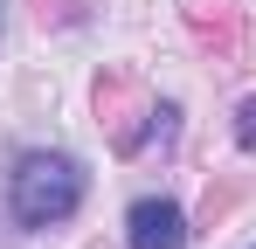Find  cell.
Returning <instances> with one entry per match:
<instances>
[{
  "label": "cell",
  "instance_id": "6da1fadb",
  "mask_svg": "<svg viewBox=\"0 0 256 249\" xmlns=\"http://www.w3.org/2000/svg\"><path fill=\"white\" fill-rule=\"evenodd\" d=\"M7 194H14V222L21 228H56V222H70L84 208V166L70 152H21Z\"/></svg>",
  "mask_w": 256,
  "mask_h": 249
},
{
  "label": "cell",
  "instance_id": "7a4b0ae2",
  "mask_svg": "<svg viewBox=\"0 0 256 249\" xmlns=\"http://www.w3.org/2000/svg\"><path fill=\"white\" fill-rule=\"evenodd\" d=\"M125 242L132 249H180L187 242V214L173 201H160V194H146V201H132V214H125Z\"/></svg>",
  "mask_w": 256,
  "mask_h": 249
},
{
  "label": "cell",
  "instance_id": "3957f363",
  "mask_svg": "<svg viewBox=\"0 0 256 249\" xmlns=\"http://www.w3.org/2000/svg\"><path fill=\"white\" fill-rule=\"evenodd\" d=\"M236 118H242V124H236V138H242V152H256V97L242 104V111H236Z\"/></svg>",
  "mask_w": 256,
  "mask_h": 249
},
{
  "label": "cell",
  "instance_id": "277c9868",
  "mask_svg": "<svg viewBox=\"0 0 256 249\" xmlns=\"http://www.w3.org/2000/svg\"><path fill=\"white\" fill-rule=\"evenodd\" d=\"M0 21H7V7H0Z\"/></svg>",
  "mask_w": 256,
  "mask_h": 249
}]
</instances>
